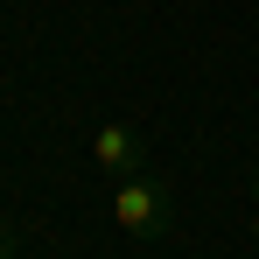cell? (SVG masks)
Segmentation results:
<instances>
[{
    "instance_id": "obj_4",
    "label": "cell",
    "mask_w": 259,
    "mask_h": 259,
    "mask_svg": "<svg viewBox=\"0 0 259 259\" xmlns=\"http://www.w3.org/2000/svg\"><path fill=\"white\" fill-rule=\"evenodd\" d=\"M252 238H259V168H252Z\"/></svg>"
},
{
    "instance_id": "obj_1",
    "label": "cell",
    "mask_w": 259,
    "mask_h": 259,
    "mask_svg": "<svg viewBox=\"0 0 259 259\" xmlns=\"http://www.w3.org/2000/svg\"><path fill=\"white\" fill-rule=\"evenodd\" d=\"M168 189L154 182V175H126L119 189H112V224L126 231V238H161L168 231Z\"/></svg>"
},
{
    "instance_id": "obj_3",
    "label": "cell",
    "mask_w": 259,
    "mask_h": 259,
    "mask_svg": "<svg viewBox=\"0 0 259 259\" xmlns=\"http://www.w3.org/2000/svg\"><path fill=\"white\" fill-rule=\"evenodd\" d=\"M14 245H21V224H7V217H0V259H14Z\"/></svg>"
},
{
    "instance_id": "obj_2",
    "label": "cell",
    "mask_w": 259,
    "mask_h": 259,
    "mask_svg": "<svg viewBox=\"0 0 259 259\" xmlns=\"http://www.w3.org/2000/svg\"><path fill=\"white\" fill-rule=\"evenodd\" d=\"M91 161L105 175H119V182H126V175H147V140H140L126 119H112V126L91 133Z\"/></svg>"
}]
</instances>
